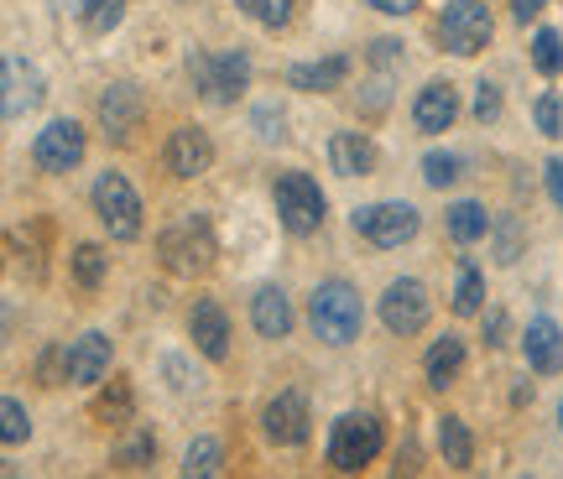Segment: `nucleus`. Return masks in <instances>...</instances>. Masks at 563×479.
<instances>
[{"label": "nucleus", "instance_id": "1", "mask_svg": "<svg viewBox=\"0 0 563 479\" xmlns=\"http://www.w3.org/2000/svg\"><path fill=\"white\" fill-rule=\"evenodd\" d=\"M308 323H313V334L323 344H344L361 339V323H365V308H361V292L350 287V281H319L313 287V298H308Z\"/></svg>", "mask_w": 563, "mask_h": 479}, {"label": "nucleus", "instance_id": "37", "mask_svg": "<svg viewBox=\"0 0 563 479\" xmlns=\"http://www.w3.org/2000/svg\"><path fill=\"white\" fill-rule=\"evenodd\" d=\"M256 136H262V141H282V110H277V104H256Z\"/></svg>", "mask_w": 563, "mask_h": 479}, {"label": "nucleus", "instance_id": "18", "mask_svg": "<svg viewBox=\"0 0 563 479\" xmlns=\"http://www.w3.org/2000/svg\"><path fill=\"white\" fill-rule=\"evenodd\" d=\"M350 68L355 63L334 53V58H319V63H292L287 68V89H302V94H329V89H340L350 79Z\"/></svg>", "mask_w": 563, "mask_h": 479}, {"label": "nucleus", "instance_id": "19", "mask_svg": "<svg viewBox=\"0 0 563 479\" xmlns=\"http://www.w3.org/2000/svg\"><path fill=\"white\" fill-rule=\"evenodd\" d=\"M522 349H527V365H532L538 376H559L563 339H559V323H553V319H532V323H527Z\"/></svg>", "mask_w": 563, "mask_h": 479}, {"label": "nucleus", "instance_id": "13", "mask_svg": "<svg viewBox=\"0 0 563 479\" xmlns=\"http://www.w3.org/2000/svg\"><path fill=\"white\" fill-rule=\"evenodd\" d=\"M110 339H104L100 328H89V334H79V339L63 349V380H74V386H100L104 376H110Z\"/></svg>", "mask_w": 563, "mask_h": 479}, {"label": "nucleus", "instance_id": "31", "mask_svg": "<svg viewBox=\"0 0 563 479\" xmlns=\"http://www.w3.org/2000/svg\"><path fill=\"white\" fill-rule=\"evenodd\" d=\"M532 68H538V74H548V79H553V74H559L563 68V42H559V32H538V37H532Z\"/></svg>", "mask_w": 563, "mask_h": 479}, {"label": "nucleus", "instance_id": "16", "mask_svg": "<svg viewBox=\"0 0 563 479\" xmlns=\"http://www.w3.org/2000/svg\"><path fill=\"white\" fill-rule=\"evenodd\" d=\"M42 74H37V63H26L21 53H11L5 58V120H21V115H32L42 104Z\"/></svg>", "mask_w": 563, "mask_h": 479}, {"label": "nucleus", "instance_id": "39", "mask_svg": "<svg viewBox=\"0 0 563 479\" xmlns=\"http://www.w3.org/2000/svg\"><path fill=\"white\" fill-rule=\"evenodd\" d=\"M481 334H485V344H506V313L501 308H490V313H485Z\"/></svg>", "mask_w": 563, "mask_h": 479}, {"label": "nucleus", "instance_id": "30", "mask_svg": "<svg viewBox=\"0 0 563 479\" xmlns=\"http://www.w3.org/2000/svg\"><path fill=\"white\" fill-rule=\"evenodd\" d=\"M460 167L464 161L454 157V152H428V157H422V182H428V188H449V182H460Z\"/></svg>", "mask_w": 563, "mask_h": 479}, {"label": "nucleus", "instance_id": "36", "mask_svg": "<svg viewBox=\"0 0 563 479\" xmlns=\"http://www.w3.org/2000/svg\"><path fill=\"white\" fill-rule=\"evenodd\" d=\"M496 115H501V89L490 79H481L475 83V120L485 125V120H496Z\"/></svg>", "mask_w": 563, "mask_h": 479}, {"label": "nucleus", "instance_id": "20", "mask_svg": "<svg viewBox=\"0 0 563 479\" xmlns=\"http://www.w3.org/2000/svg\"><path fill=\"white\" fill-rule=\"evenodd\" d=\"M329 167H334L340 178H365V172L376 167V146H371L361 131H334V136H329Z\"/></svg>", "mask_w": 563, "mask_h": 479}, {"label": "nucleus", "instance_id": "34", "mask_svg": "<svg viewBox=\"0 0 563 479\" xmlns=\"http://www.w3.org/2000/svg\"><path fill=\"white\" fill-rule=\"evenodd\" d=\"M152 459H157V438H152V433H136V438L115 454V464H121V469H146Z\"/></svg>", "mask_w": 563, "mask_h": 479}, {"label": "nucleus", "instance_id": "38", "mask_svg": "<svg viewBox=\"0 0 563 479\" xmlns=\"http://www.w3.org/2000/svg\"><path fill=\"white\" fill-rule=\"evenodd\" d=\"M543 182H548V199H553V209L563 214V161H559V157L543 167Z\"/></svg>", "mask_w": 563, "mask_h": 479}, {"label": "nucleus", "instance_id": "4", "mask_svg": "<svg viewBox=\"0 0 563 479\" xmlns=\"http://www.w3.org/2000/svg\"><path fill=\"white\" fill-rule=\"evenodd\" d=\"M382 417H371V412H344L340 422H334V433H329V464L334 469H344V475H355V469H365V464L382 454Z\"/></svg>", "mask_w": 563, "mask_h": 479}, {"label": "nucleus", "instance_id": "2", "mask_svg": "<svg viewBox=\"0 0 563 479\" xmlns=\"http://www.w3.org/2000/svg\"><path fill=\"white\" fill-rule=\"evenodd\" d=\"M157 256L178 277H203L214 266V230L203 214H183L157 235Z\"/></svg>", "mask_w": 563, "mask_h": 479}, {"label": "nucleus", "instance_id": "12", "mask_svg": "<svg viewBox=\"0 0 563 479\" xmlns=\"http://www.w3.org/2000/svg\"><path fill=\"white\" fill-rule=\"evenodd\" d=\"M262 427L277 448H298V443H308V397H302V391H277V397L266 401Z\"/></svg>", "mask_w": 563, "mask_h": 479}, {"label": "nucleus", "instance_id": "35", "mask_svg": "<svg viewBox=\"0 0 563 479\" xmlns=\"http://www.w3.org/2000/svg\"><path fill=\"white\" fill-rule=\"evenodd\" d=\"M532 120H538V131H543L548 141H559L563 136V104H559V94H543V100L532 104Z\"/></svg>", "mask_w": 563, "mask_h": 479}, {"label": "nucleus", "instance_id": "23", "mask_svg": "<svg viewBox=\"0 0 563 479\" xmlns=\"http://www.w3.org/2000/svg\"><path fill=\"white\" fill-rule=\"evenodd\" d=\"M68 11H74V21L84 32L104 37V32H115L125 21V0H68Z\"/></svg>", "mask_w": 563, "mask_h": 479}, {"label": "nucleus", "instance_id": "28", "mask_svg": "<svg viewBox=\"0 0 563 479\" xmlns=\"http://www.w3.org/2000/svg\"><path fill=\"white\" fill-rule=\"evenodd\" d=\"M235 5H241L251 21H262L266 32H282V26L292 21V5H298V0H235Z\"/></svg>", "mask_w": 563, "mask_h": 479}, {"label": "nucleus", "instance_id": "11", "mask_svg": "<svg viewBox=\"0 0 563 479\" xmlns=\"http://www.w3.org/2000/svg\"><path fill=\"white\" fill-rule=\"evenodd\" d=\"M162 161H167V172L173 178H203L209 167H214V141H209V131H199V125H178L173 136H167V152H162Z\"/></svg>", "mask_w": 563, "mask_h": 479}, {"label": "nucleus", "instance_id": "29", "mask_svg": "<svg viewBox=\"0 0 563 479\" xmlns=\"http://www.w3.org/2000/svg\"><path fill=\"white\" fill-rule=\"evenodd\" d=\"M104 271H110V256H104L100 245H79V250H74V281H79V287L95 292L104 281Z\"/></svg>", "mask_w": 563, "mask_h": 479}, {"label": "nucleus", "instance_id": "43", "mask_svg": "<svg viewBox=\"0 0 563 479\" xmlns=\"http://www.w3.org/2000/svg\"><path fill=\"white\" fill-rule=\"evenodd\" d=\"M559 427H563V401H559Z\"/></svg>", "mask_w": 563, "mask_h": 479}, {"label": "nucleus", "instance_id": "10", "mask_svg": "<svg viewBox=\"0 0 563 479\" xmlns=\"http://www.w3.org/2000/svg\"><path fill=\"white\" fill-rule=\"evenodd\" d=\"M428 287L422 281H412V277H402V281H391L382 292V323L391 328V334H402V339H412V334H422L428 328Z\"/></svg>", "mask_w": 563, "mask_h": 479}, {"label": "nucleus", "instance_id": "7", "mask_svg": "<svg viewBox=\"0 0 563 479\" xmlns=\"http://www.w3.org/2000/svg\"><path fill=\"white\" fill-rule=\"evenodd\" d=\"M422 230L418 209L402 199H386V203H365V209H355V235L371 239L376 250H397V245H407V239Z\"/></svg>", "mask_w": 563, "mask_h": 479}, {"label": "nucleus", "instance_id": "5", "mask_svg": "<svg viewBox=\"0 0 563 479\" xmlns=\"http://www.w3.org/2000/svg\"><path fill=\"white\" fill-rule=\"evenodd\" d=\"M490 32H496V21H490V5H485V0H449V5H443V16H439L443 53L475 58V53H485Z\"/></svg>", "mask_w": 563, "mask_h": 479}, {"label": "nucleus", "instance_id": "26", "mask_svg": "<svg viewBox=\"0 0 563 479\" xmlns=\"http://www.w3.org/2000/svg\"><path fill=\"white\" fill-rule=\"evenodd\" d=\"M439 448H443V464L470 469V459H475V443H470V427H464V417H439Z\"/></svg>", "mask_w": 563, "mask_h": 479}, {"label": "nucleus", "instance_id": "6", "mask_svg": "<svg viewBox=\"0 0 563 479\" xmlns=\"http://www.w3.org/2000/svg\"><path fill=\"white\" fill-rule=\"evenodd\" d=\"M272 199H277V220L287 235H313L323 224V193L319 182L308 178V172H282L277 182H272Z\"/></svg>", "mask_w": 563, "mask_h": 479}, {"label": "nucleus", "instance_id": "41", "mask_svg": "<svg viewBox=\"0 0 563 479\" xmlns=\"http://www.w3.org/2000/svg\"><path fill=\"white\" fill-rule=\"evenodd\" d=\"M365 5H376L382 16H407V11H418V0H365Z\"/></svg>", "mask_w": 563, "mask_h": 479}, {"label": "nucleus", "instance_id": "42", "mask_svg": "<svg viewBox=\"0 0 563 479\" xmlns=\"http://www.w3.org/2000/svg\"><path fill=\"white\" fill-rule=\"evenodd\" d=\"M543 5H548V0H511V16L532 21V16H543Z\"/></svg>", "mask_w": 563, "mask_h": 479}, {"label": "nucleus", "instance_id": "21", "mask_svg": "<svg viewBox=\"0 0 563 479\" xmlns=\"http://www.w3.org/2000/svg\"><path fill=\"white\" fill-rule=\"evenodd\" d=\"M251 323L262 339H287L292 334V308H287V292L282 287H262L251 298Z\"/></svg>", "mask_w": 563, "mask_h": 479}, {"label": "nucleus", "instance_id": "40", "mask_svg": "<svg viewBox=\"0 0 563 479\" xmlns=\"http://www.w3.org/2000/svg\"><path fill=\"white\" fill-rule=\"evenodd\" d=\"M496 245H501V266H511V260H517V220H501V239H496Z\"/></svg>", "mask_w": 563, "mask_h": 479}, {"label": "nucleus", "instance_id": "32", "mask_svg": "<svg viewBox=\"0 0 563 479\" xmlns=\"http://www.w3.org/2000/svg\"><path fill=\"white\" fill-rule=\"evenodd\" d=\"M0 438H5V448H16V443H26V433H32V417H26V406H21L16 397L0 401Z\"/></svg>", "mask_w": 563, "mask_h": 479}, {"label": "nucleus", "instance_id": "15", "mask_svg": "<svg viewBox=\"0 0 563 479\" xmlns=\"http://www.w3.org/2000/svg\"><path fill=\"white\" fill-rule=\"evenodd\" d=\"M454 115H460V94H454V83H422L418 100H412V125H418L422 136H439V131H449L454 125Z\"/></svg>", "mask_w": 563, "mask_h": 479}, {"label": "nucleus", "instance_id": "14", "mask_svg": "<svg viewBox=\"0 0 563 479\" xmlns=\"http://www.w3.org/2000/svg\"><path fill=\"white\" fill-rule=\"evenodd\" d=\"M141 110H146V100H141L136 83H110L100 94V125L110 141H131V131L141 125Z\"/></svg>", "mask_w": 563, "mask_h": 479}, {"label": "nucleus", "instance_id": "9", "mask_svg": "<svg viewBox=\"0 0 563 479\" xmlns=\"http://www.w3.org/2000/svg\"><path fill=\"white\" fill-rule=\"evenodd\" d=\"M32 161L42 172H53V178L74 172L84 161V125L79 120H47L37 131V141H32Z\"/></svg>", "mask_w": 563, "mask_h": 479}, {"label": "nucleus", "instance_id": "3", "mask_svg": "<svg viewBox=\"0 0 563 479\" xmlns=\"http://www.w3.org/2000/svg\"><path fill=\"white\" fill-rule=\"evenodd\" d=\"M188 79L209 104H235L251 89V58L245 53H188Z\"/></svg>", "mask_w": 563, "mask_h": 479}, {"label": "nucleus", "instance_id": "25", "mask_svg": "<svg viewBox=\"0 0 563 479\" xmlns=\"http://www.w3.org/2000/svg\"><path fill=\"white\" fill-rule=\"evenodd\" d=\"M485 308V277L475 260H460V271H454V313L470 319V313H481Z\"/></svg>", "mask_w": 563, "mask_h": 479}, {"label": "nucleus", "instance_id": "22", "mask_svg": "<svg viewBox=\"0 0 563 479\" xmlns=\"http://www.w3.org/2000/svg\"><path fill=\"white\" fill-rule=\"evenodd\" d=\"M464 370V339L460 334H443V339L428 344V355H422V376H428V386H454Z\"/></svg>", "mask_w": 563, "mask_h": 479}, {"label": "nucleus", "instance_id": "33", "mask_svg": "<svg viewBox=\"0 0 563 479\" xmlns=\"http://www.w3.org/2000/svg\"><path fill=\"white\" fill-rule=\"evenodd\" d=\"M95 417L100 422H131V391H125V380H115V386L95 401Z\"/></svg>", "mask_w": 563, "mask_h": 479}, {"label": "nucleus", "instance_id": "27", "mask_svg": "<svg viewBox=\"0 0 563 479\" xmlns=\"http://www.w3.org/2000/svg\"><path fill=\"white\" fill-rule=\"evenodd\" d=\"M224 469V448L220 438H194L188 448H183V475L188 479H209Z\"/></svg>", "mask_w": 563, "mask_h": 479}, {"label": "nucleus", "instance_id": "24", "mask_svg": "<svg viewBox=\"0 0 563 479\" xmlns=\"http://www.w3.org/2000/svg\"><path fill=\"white\" fill-rule=\"evenodd\" d=\"M443 224H449V235L460 239V245H475V239H485L490 235V214H485L481 203H454L449 214H443Z\"/></svg>", "mask_w": 563, "mask_h": 479}, {"label": "nucleus", "instance_id": "17", "mask_svg": "<svg viewBox=\"0 0 563 479\" xmlns=\"http://www.w3.org/2000/svg\"><path fill=\"white\" fill-rule=\"evenodd\" d=\"M188 334H194V344H199L203 359H224V355H230V319H224V308L214 298L194 302V313H188Z\"/></svg>", "mask_w": 563, "mask_h": 479}, {"label": "nucleus", "instance_id": "8", "mask_svg": "<svg viewBox=\"0 0 563 479\" xmlns=\"http://www.w3.org/2000/svg\"><path fill=\"white\" fill-rule=\"evenodd\" d=\"M95 214L110 230V239L141 235V193L125 182V172H100L95 178Z\"/></svg>", "mask_w": 563, "mask_h": 479}]
</instances>
